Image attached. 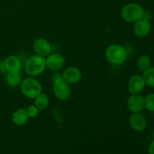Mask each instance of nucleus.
<instances>
[{"mask_svg": "<svg viewBox=\"0 0 154 154\" xmlns=\"http://www.w3.org/2000/svg\"><path fill=\"white\" fill-rule=\"evenodd\" d=\"M148 153L154 154V140L150 144L148 147Z\"/></svg>", "mask_w": 154, "mask_h": 154, "instance_id": "21", "label": "nucleus"}, {"mask_svg": "<svg viewBox=\"0 0 154 154\" xmlns=\"http://www.w3.org/2000/svg\"><path fill=\"white\" fill-rule=\"evenodd\" d=\"M105 57L109 63L118 65L124 63L127 57L125 48L119 45H111L105 51Z\"/></svg>", "mask_w": 154, "mask_h": 154, "instance_id": "3", "label": "nucleus"}, {"mask_svg": "<svg viewBox=\"0 0 154 154\" xmlns=\"http://www.w3.org/2000/svg\"><path fill=\"white\" fill-rule=\"evenodd\" d=\"M5 66L8 72H19L21 64L19 59L14 56H9L4 61Z\"/></svg>", "mask_w": 154, "mask_h": 154, "instance_id": "13", "label": "nucleus"}, {"mask_svg": "<svg viewBox=\"0 0 154 154\" xmlns=\"http://www.w3.org/2000/svg\"><path fill=\"white\" fill-rule=\"evenodd\" d=\"M26 112L29 117H35L38 114V109L35 105H31L26 109Z\"/></svg>", "mask_w": 154, "mask_h": 154, "instance_id": "20", "label": "nucleus"}, {"mask_svg": "<svg viewBox=\"0 0 154 154\" xmlns=\"http://www.w3.org/2000/svg\"><path fill=\"white\" fill-rule=\"evenodd\" d=\"M0 72H6L5 66L4 62H0Z\"/></svg>", "mask_w": 154, "mask_h": 154, "instance_id": "22", "label": "nucleus"}, {"mask_svg": "<svg viewBox=\"0 0 154 154\" xmlns=\"http://www.w3.org/2000/svg\"><path fill=\"white\" fill-rule=\"evenodd\" d=\"M143 78L145 84L149 87H154V67H150L143 72Z\"/></svg>", "mask_w": 154, "mask_h": 154, "instance_id": "18", "label": "nucleus"}, {"mask_svg": "<svg viewBox=\"0 0 154 154\" xmlns=\"http://www.w3.org/2000/svg\"><path fill=\"white\" fill-rule=\"evenodd\" d=\"M81 72L75 67L67 68L63 72V78L68 84H76L81 79Z\"/></svg>", "mask_w": 154, "mask_h": 154, "instance_id": "12", "label": "nucleus"}, {"mask_svg": "<svg viewBox=\"0 0 154 154\" xmlns=\"http://www.w3.org/2000/svg\"><path fill=\"white\" fill-rule=\"evenodd\" d=\"M29 116L27 114L26 110L20 108L14 111L12 116V121L17 126H23L28 120Z\"/></svg>", "mask_w": 154, "mask_h": 154, "instance_id": "14", "label": "nucleus"}, {"mask_svg": "<svg viewBox=\"0 0 154 154\" xmlns=\"http://www.w3.org/2000/svg\"><path fill=\"white\" fill-rule=\"evenodd\" d=\"M49 105V99L45 94H42L35 98V105L38 110H45Z\"/></svg>", "mask_w": 154, "mask_h": 154, "instance_id": "17", "label": "nucleus"}, {"mask_svg": "<svg viewBox=\"0 0 154 154\" xmlns=\"http://www.w3.org/2000/svg\"><path fill=\"white\" fill-rule=\"evenodd\" d=\"M151 66V60L147 55H142L138 57L137 60V67L141 72H144Z\"/></svg>", "mask_w": 154, "mask_h": 154, "instance_id": "15", "label": "nucleus"}, {"mask_svg": "<svg viewBox=\"0 0 154 154\" xmlns=\"http://www.w3.org/2000/svg\"><path fill=\"white\" fill-rule=\"evenodd\" d=\"M144 108L147 111L154 112V93H150L144 98Z\"/></svg>", "mask_w": 154, "mask_h": 154, "instance_id": "19", "label": "nucleus"}, {"mask_svg": "<svg viewBox=\"0 0 154 154\" xmlns=\"http://www.w3.org/2000/svg\"><path fill=\"white\" fill-rule=\"evenodd\" d=\"M145 11L137 3H129L121 9V17L125 21L135 23L144 17Z\"/></svg>", "mask_w": 154, "mask_h": 154, "instance_id": "1", "label": "nucleus"}, {"mask_svg": "<svg viewBox=\"0 0 154 154\" xmlns=\"http://www.w3.org/2000/svg\"><path fill=\"white\" fill-rule=\"evenodd\" d=\"M145 85V82L142 76L138 75H134L130 78L128 83V91L132 95L139 94L144 90Z\"/></svg>", "mask_w": 154, "mask_h": 154, "instance_id": "6", "label": "nucleus"}, {"mask_svg": "<svg viewBox=\"0 0 154 154\" xmlns=\"http://www.w3.org/2000/svg\"><path fill=\"white\" fill-rule=\"evenodd\" d=\"M54 81L53 91L56 97L60 100L67 99L71 95V88L69 84L59 75L58 77L54 78Z\"/></svg>", "mask_w": 154, "mask_h": 154, "instance_id": "5", "label": "nucleus"}, {"mask_svg": "<svg viewBox=\"0 0 154 154\" xmlns=\"http://www.w3.org/2000/svg\"><path fill=\"white\" fill-rule=\"evenodd\" d=\"M42 87L40 83L34 78H26L21 84L23 95L29 99H35L42 93Z\"/></svg>", "mask_w": 154, "mask_h": 154, "instance_id": "4", "label": "nucleus"}, {"mask_svg": "<svg viewBox=\"0 0 154 154\" xmlns=\"http://www.w3.org/2000/svg\"><path fill=\"white\" fill-rule=\"evenodd\" d=\"M6 82L10 87H17L21 82V76L19 72H8L6 75Z\"/></svg>", "mask_w": 154, "mask_h": 154, "instance_id": "16", "label": "nucleus"}, {"mask_svg": "<svg viewBox=\"0 0 154 154\" xmlns=\"http://www.w3.org/2000/svg\"><path fill=\"white\" fill-rule=\"evenodd\" d=\"M46 59L38 54L32 55L27 60L25 64V71L29 76L36 77L46 69Z\"/></svg>", "mask_w": 154, "mask_h": 154, "instance_id": "2", "label": "nucleus"}, {"mask_svg": "<svg viewBox=\"0 0 154 154\" xmlns=\"http://www.w3.org/2000/svg\"><path fill=\"white\" fill-rule=\"evenodd\" d=\"M34 50L36 54L42 57H47L51 51V47L49 42L43 38L36 39L34 42Z\"/></svg>", "mask_w": 154, "mask_h": 154, "instance_id": "11", "label": "nucleus"}, {"mask_svg": "<svg viewBox=\"0 0 154 154\" xmlns=\"http://www.w3.org/2000/svg\"><path fill=\"white\" fill-rule=\"evenodd\" d=\"M65 59L62 55L58 54H51L46 59V66L51 70H59L63 67Z\"/></svg>", "mask_w": 154, "mask_h": 154, "instance_id": "10", "label": "nucleus"}, {"mask_svg": "<svg viewBox=\"0 0 154 154\" xmlns=\"http://www.w3.org/2000/svg\"><path fill=\"white\" fill-rule=\"evenodd\" d=\"M128 109L132 113H140L144 108V98L139 94L132 95L127 102Z\"/></svg>", "mask_w": 154, "mask_h": 154, "instance_id": "7", "label": "nucleus"}, {"mask_svg": "<svg viewBox=\"0 0 154 154\" xmlns=\"http://www.w3.org/2000/svg\"><path fill=\"white\" fill-rule=\"evenodd\" d=\"M130 126L136 132H141L147 126V121L144 116L140 113H133L129 117Z\"/></svg>", "mask_w": 154, "mask_h": 154, "instance_id": "9", "label": "nucleus"}, {"mask_svg": "<svg viewBox=\"0 0 154 154\" xmlns=\"http://www.w3.org/2000/svg\"><path fill=\"white\" fill-rule=\"evenodd\" d=\"M150 29H151V24L150 20L143 17L142 19L135 22L134 26V33L138 37L142 38L148 35Z\"/></svg>", "mask_w": 154, "mask_h": 154, "instance_id": "8", "label": "nucleus"}]
</instances>
